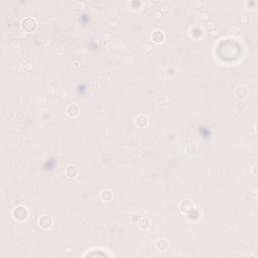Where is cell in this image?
I'll list each match as a JSON object with an SVG mask.
<instances>
[{"mask_svg": "<svg viewBox=\"0 0 258 258\" xmlns=\"http://www.w3.org/2000/svg\"><path fill=\"white\" fill-rule=\"evenodd\" d=\"M78 113H79V107L76 106V105H71L68 108V114L70 116H77Z\"/></svg>", "mask_w": 258, "mask_h": 258, "instance_id": "obj_3", "label": "cell"}, {"mask_svg": "<svg viewBox=\"0 0 258 258\" xmlns=\"http://www.w3.org/2000/svg\"><path fill=\"white\" fill-rule=\"evenodd\" d=\"M38 223H40V226L42 228H49L50 226H52V219H50L49 216H41L40 218V221H38Z\"/></svg>", "mask_w": 258, "mask_h": 258, "instance_id": "obj_2", "label": "cell"}, {"mask_svg": "<svg viewBox=\"0 0 258 258\" xmlns=\"http://www.w3.org/2000/svg\"><path fill=\"white\" fill-rule=\"evenodd\" d=\"M66 173H67V175L70 174V173H73L74 174V178L76 177V175L78 174V173H79V170H78V167L76 166H69L67 167V170H66Z\"/></svg>", "mask_w": 258, "mask_h": 258, "instance_id": "obj_4", "label": "cell"}, {"mask_svg": "<svg viewBox=\"0 0 258 258\" xmlns=\"http://www.w3.org/2000/svg\"><path fill=\"white\" fill-rule=\"evenodd\" d=\"M21 26L25 31L30 32V31H32L34 28H36V20L30 17L24 18V19H22V21H21Z\"/></svg>", "mask_w": 258, "mask_h": 258, "instance_id": "obj_1", "label": "cell"}]
</instances>
